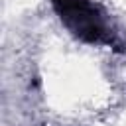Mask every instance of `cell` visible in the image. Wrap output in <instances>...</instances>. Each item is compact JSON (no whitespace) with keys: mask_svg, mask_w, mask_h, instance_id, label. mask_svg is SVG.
I'll return each mask as SVG.
<instances>
[{"mask_svg":"<svg viewBox=\"0 0 126 126\" xmlns=\"http://www.w3.org/2000/svg\"><path fill=\"white\" fill-rule=\"evenodd\" d=\"M65 26L85 41H102L104 26L89 0H51Z\"/></svg>","mask_w":126,"mask_h":126,"instance_id":"1","label":"cell"}]
</instances>
